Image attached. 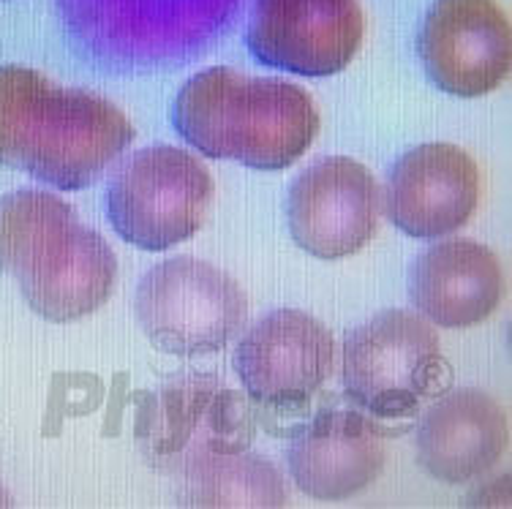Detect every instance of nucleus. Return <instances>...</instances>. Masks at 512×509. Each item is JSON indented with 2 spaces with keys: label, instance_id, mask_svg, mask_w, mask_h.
Listing matches in <instances>:
<instances>
[{
  "label": "nucleus",
  "instance_id": "nucleus-1",
  "mask_svg": "<svg viewBox=\"0 0 512 509\" xmlns=\"http://www.w3.org/2000/svg\"><path fill=\"white\" fill-rule=\"evenodd\" d=\"M0 270L20 281L25 303L41 319L69 324L107 303L118 259L69 202L25 188L0 199Z\"/></svg>",
  "mask_w": 512,
  "mask_h": 509
},
{
  "label": "nucleus",
  "instance_id": "nucleus-2",
  "mask_svg": "<svg viewBox=\"0 0 512 509\" xmlns=\"http://www.w3.org/2000/svg\"><path fill=\"white\" fill-rule=\"evenodd\" d=\"M172 123L202 156L276 172L292 167L311 147L319 112L295 82L213 66L180 88Z\"/></svg>",
  "mask_w": 512,
  "mask_h": 509
},
{
  "label": "nucleus",
  "instance_id": "nucleus-3",
  "mask_svg": "<svg viewBox=\"0 0 512 509\" xmlns=\"http://www.w3.org/2000/svg\"><path fill=\"white\" fill-rule=\"evenodd\" d=\"M344 395L376 420H404L450 390L453 371L423 316L390 308L344 338Z\"/></svg>",
  "mask_w": 512,
  "mask_h": 509
},
{
  "label": "nucleus",
  "instance_id": "nucleus-4",
  "mask_svg": "<svg viewBox=\"0 0 512 509\" xmlns=\"http://www.w3.org/2000/svg\"><path fill=\"white\" fill-rule=\"evenodd\" d=\"M210 205L213 177L197 156L180 147L137 150L109 175V224L142 251H167L197 235Z\"/></svg>",
  "mask_w": 512,
  "mask_h": 509
},
{
  "label": "nucleus",
  "instance_id": "nucleus-5",
  "mask_svg": "<svg viewBox=\"0 0 512 509\" xmlns=\"http://www.w3.org/2000/svg\"><path fill=\"white\" fill-rule=\"evenodd\" d=\"M137 441L150 466L180 474L205 458L246 452L254 417L218 376L186 371L139 398Z\"/></svg>",
  "mask_w": 512,
  "mask_h": 509
},
{
  "label": "nucleus",
  "instance_id": "nucleus-6",
  "mask_svg": "<svg viewBox=\"0 0 512 509\" xmlns=\"http://www.w3.org/2000/svg\"><path fill=\"white\" fill-rule=\"evenodd\" d=\"M134 311L156 349L205 357L237 338L248 319V300L224 270L194 256H175L142 275Z\"/></svg>",
  "mask_w": 512,
  "mask_h": 509
},
{
  "label": "nucleus",
  "instance_id": "nucleus-7",
  "mask_svg": "<svg viewBox=\"0 0 512 509\" xmlns=\"http://www.w3.org/2000/svg\"><path fill=\"white\" fill-rule=\"evenodd\" d=\"M134 142V126L112 101L50 85L30 115L20 169L60 191L90 188Z\"/></svg>",
  "mask_w": 512,
  "mask_h": 509
},
{
  "label": "nucleus",
  "instance_id": "nucleus-8",
  "mask_svg": "<svg viewBox=\"0 0 512 509\" xmlns=\"http://www.w3.org/2000/svg\"><path fill=\"white\" fill-rule=\"evenodd\" d=\"M232 363L246 395L262 409L306 412L333 373L335 341L311 314L278 308L240 338Z\"/></svg>",
  "mask_w": 512,
  "mask_h": 509
},
{
  "label": "nucleus",
  "instance_id": "nucleus-9",
  "mask_svg": "<svg viewBox=\"0 0 512 509\" xmlns=\"http://www.w3.org/2000/svg\"><path fill=\"white\" fill-rule=\"evenodd\" d=\"M382 188L368 169L346 156L316 158L292 180L286 196L289 235L316 259L363 251L379 229Z\"/></svg>",
  "mask_w": 512,
  "mask_h": 509
},
{
  "label": "nucleus",
  "instance_id": "nucleus-10",
  "mask_svg": "<svg viewBox=\"0 0 512 509\" xmlns=\"http://www.w3.org/2000/svg\"><path fill=\"white\" fill-rule=\"evenodd\" d=\"M357 0H254L248 49L262 66L297 77H333L363 44Z\"/></svg>",
  "mask_w": 512,
  "mask_h": 509
},
{
  "label": "nucleus",
  "instance_id": "nucleus-11",
  "mask_svg": "<svg viewBox=\"0 0 512 509\" xmlns=\"http://www.w3.org/2000/svg\"><path fill=\"white\" fill-rule=\"evenodd\" d=\"M417 55L439 90L485 96L510 71V22L493 0H436L417 36Z\"/></svg>",
  "mask_w": 512,
  "mask_h": 509
},
{
  "label": "nucleus",
  "instance_id": "nucleus-12",
  "mask_svg": "<svg viewBox=\"0 0 512 509\" xmlns=\"http://www.w3.org/2000/svg\"><path fill=\"white\" fill-rule=\"evenodd\" d=\"M480 202V169L461 147L428 142L398 158L384 186V216L404 235L434 240L469 224Z\"/></svg>",
  "mask_w": 512,
  "mask_h": 509
},
{
  "label": "nucleus",
  "instance_id": "nucleus-13",
  "mask_svg": "<svg viewBox=\"0 0 512 509\" xmlns=\"http://www.w3.org/2000/svg\"><path fill=\"white\" fill-rule=\"evenodd\" d=\"M387 452L382 431L360 409L325 406L289 441L286 463L292 480L311 499L355 496L382 474Z\"/></svg>",
  "mask_w": 512,
  "mask_h": 509
},
{
  "label": "nucleus",
  "instance_id": "nucleus-14",
  "mask_svg": "<svg viewBox=\"0 0 512 509\" xmlns=\"http://www.w3.org/2000/svg\"><path fill=\"white\" fill-rule=\"evenodd\" d=\"M507 447V417L477 387L444 390L417 425V461L431 477L461 485L491 471Z\"/></svg>",
  "mask_w": 512,
  "mask_h": 509
},
{
  "label": "nucleus",
  "instance_id": "nucleus-15",
  "mask_svg": "<svg viewBox=\"0 0 512 509\" xmlns=\"http://www.w3.org/2000/svg\"><path fill=\"white\" fill-rule=\"evenodd\" d=\"M504 275L491 248L453 237L414 259L409 300L423 319L439 327H472L499 308Z\"/></svg>",
  "mask_w": 512,
  "mask_h": 509
},
{
  "label": "nucleus",
  "instance_id": "nucleus-16",
  "mask_svg": "<svg viewBox=\"0 0 512 509\" xmlns=\"http://www.w3.org/2000/svg\"><path fill=\"white\" fill-rule=\"evenodd\" d=\"M180 501L191 507H284L286 485L273 463L246 450L180 471Z\"/></svg>",
  "mask_w": 512,
  "mask_h": 509
},
{
  "label": "nucleus",
  "instance_id": "nucleus-17",
  "mask_svg": "<svg viewBox=\"0 0 512 509\" xmlns=\"http://www.w3.org/2000/svg\"><path fill=\"white\" fill-rule=\"evenodd\" d=\"M52 82L25 66H0V167L20 169L33 109Z\"/></svg>",
  "mask_w": 512,
  "mask_h": 509
},
{
  "label": "nucleus",
  "instance_id": "nucleus-18",
  "mask_svg": "<svg viewBox=\"0 0 512 509\" xmlns=\"http://www.w3.org/2000/svg\"><path fill=\"white\" fill-rule=\"evenodd\" d=\"M6 504H11V501H9V496H6V488L0 485V507H6Z\"/></svg>",
  "mask_w": 512,
  "mask_h": 509
}]
</instances>
